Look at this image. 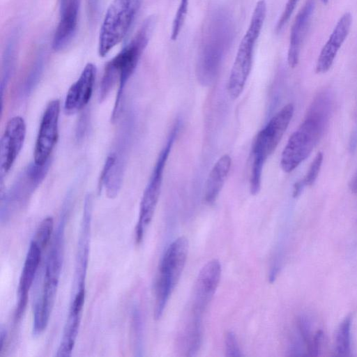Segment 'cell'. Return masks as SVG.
Here are the masks:
<instances>
[{"instance_id":"cell-1","label":"cell","mask_w":357,"mask_h":357,"mask_svg":"<svg viewBox=\"0 0 357 357\" xmlns=\"http://www.w3.org/2000/svg\"><path fill=\"white\" fill-rule=\"evenodd\" d=\"M331 108L332 100L328 92H321L314 99L303 121L290 136L282 153L280 166L284 172H292L310 155L328 125Z\"/></svg>"},{"instance_id":"cell-2","label":"cell","mask_w":357,"mask_h":357,"mask_svg":"<svg viewBox=\"0 0 357 357\" xmlns=\"http://www.w3.org/2000/svg\"><path fill=\"white\" fill-rule=\"evenodd\" d=\"M154 24L155 20L153 17L148 18L132 40L107 63L105 68L98 93L100 102L107 98L114 84L119 81V88L111 117L112 122L116 121L120 116L126 86L148 44Z\"/></svg>"},{"instance_id":"cell-3","label":"cell","mask_w":357,"mask_h":357,"mask_svg":"<svg viewBox=\"0 0 357 357\" xmlns=\"http://www.w3.org/2000/svg\"><path fill=\"white\" fill-rule=\"evenodd\" d=\"M70 203L64 202L46 259L43 287L33 310L32 330L35 336L40 335L47 328L54 307L63 261L65 230Z\"/></svg>"},{"instance_id":"cell-4","label":"cell","mask_w":357,"mask_h":357,"mask_svg":"<svg viewBox=\"0 0 357 357\" xmlns=\"http://www.w3.org/2000/svg\"><path fill=\"white\" fill-rule=\"evenodd\" d=\"M234 33L230 13L222 7L211 10L204 24L199 47L197 71L202 79L209 80L217 73L232 44Z\"/></svg>"},{"instance_id":"cell-5","label":"cell","mask_w":357,"mask_h":357,"mask_svg":"<svg viewBox=\"0 0 357 357\" xmlns=\"http://www.w3.org/2000/svg\"><path fill=\"white\" fill-rule=\"evenodd\" d=\"M266 15V3L259 0L253 10L250 24L243 37L229 77L227 91L231 99L242 93L249 76L254 49L262 29Z\"/></svg>"},{"instance_id":"cell-6","label":"cell","mask_w":357,"mask_h":357,"mask_svg":"<svg viewBox=\"0 0 357 357\" xmlns=\"http://www.w3.org/2000/svg\"><path fill=\"white\" fill-rule=\"evenodd\" d=\"M188 252V239L181 236L169 245L162 258L155 284L153 313L156 320L162 316L168 300L180 279Z\"/></svg>"},{"instance_id":"cell-7","label":"cell","mask_w":357,"mask_h":357,"mask_svg":"<svg viewBox=\"0 0 357 357\" xmlns=\"http://www.w3.org/2000/svg\"><path fill=\"white\" fill-rule=\"evenodd\" d=\"M50 160L43 165L30 164L17 176L10 188L1 195L0 218L2 224L7 222L17 211L28 203L35 190L45 178Z\"/></svg>"},{"instance_id":"cell-8","label":"cell","mask_w":357,"mask_h":357,"mask_svg":"<svg viewBox=\"0 0 357 357\" xmlns=\"http://www.w3.org/2000/svg\"><path fill=\"white\" fill-rule=\"evenodd\" d=\"M141 0H114L109 6L100 31L98 53L105 56L128 31Z\"/></svg>"},{"instance_id":"cell-9","label":"cell","mask_w":357,"mask_h":357,"mask_svg":"<svg viewBox=\"0 0 357 357\" xmlns=\"http://www.w3.org/2000/svg\"><path fill=\"white\" fill-rule=\"evenodd\" d=\"M177 128H174L167 142L160 153L151 177L144 191L140 203L138 221L135 227V239L137 243L142 241L144 232L153 218L160 194L163 172L171 151Z\"/></svg>"},{"instance_id":"cell-10","label":"cell","mask_w":357,"mask_h":357,"mask_svg":"<svg viewBox=\"0 0 357 357\" xmlns=\"http://www.w3.org/2000/svg\"><path fill=\"white\" fill-rule=\"evenodd\" d=\"M131 114H128L122 123L114 153V162L107 158L98 181V190L105 189L107 196L115 198L121 187L126 164L128 151L130 146L132 121Z\"/></svg>"},{"instance_id":"cell-11","label":"cell","mask_w":357,"mask_h":357,"mask_svg":"<svg viewBox=\"0 0 357 357\" xmlns=\"http://www.w3.org/2000/svg\"><path fill=\"white\" fill-rule=\"evenodd\" d=\"M59 113L60 102L53 100L43 114L33 153L34 162L38 165H43L50 160L59 137Z\"/></svg>"},{"instance_id":"cell-12","label":"cell","mask_w":357,"mask_h":357,"mask_svg":"<svg viewBox=\"0 0 357 357\" xmlns=\"http://www.w3.org/2000/svg\"><path fill=\"white\" fill-rule=\"evenodd\" d=\"M221 265L218 259L208 261L200 270L195 282L192 303V314L202 317L220 280Z\"/></svg>"},{"instance_id":"cell-13","label":"cell","mask_w":357,"mask_h":357,"mask_svg":"<svg viewBox=\"0 0 357 357\" xmlns=\"http://www.w3.org/2000/svg\"><path fill=\"white\" fill-rule=\"evenodd\" d=\"M26 123L21 116H14L7 123L2 135L0 146V172L1 179L6 175L24 144Z\"/></svg>"},{"instance_id":"cell-14","label":"cell","mask_w":357,"mask_h":357,"mask_svg":"<svg viewBox=\"0 0 357 357\" xmlns=\"http://www.w3.org/2000/svg\"><path fill=\"white\" fill-rule=\"evenodd\" d=\"M96 69L87 63L77 80L69 88L64 101V111L73 114L84 109L89 103L93 91Z\"/></svg>"},{"instance_id":"cell-15","label":"cell","mask_w":357,"mask_h":357,"mask_svg":"<svg viewBox=\"0 0 357 357\" xmlns=\"http://www.w3.org/2000/svg\"><path fill=\"white\" fill-rule=\"evenodd\" d=\"M43 250L35 240H31L19 281L18 300L15 315L16 320L22 317L26 310L29 292L38 269Z\"/></svg>"},{"instance_id":"cell-16","label":"cell","mask_w":357,"mask_h":357,"mask_svg":"<svg viewBox=\"0 0 357 357\" xmlns=\"http://www.w3.org/2000/svg\"><path fill=\"white\" fill-rule=\"evenodd\" d=\"M351 23L352 16L349 13H344L340 18L319 55L315 69L317 73H324L331 68L340 48L349 34Z\"/></svg>"},{"instance_id":"cell-17","label":"cell","mask_w":357,"mask_h":357,"mask_svg":"<svg viewBox=\"0 0 357 357\" xmlns=\"http://www.w3.org/2000/svg\"><path fill=\"white\" fill-rule=\"evenodd\" d=\"M294 105L287 104L278 112L257 135L267 156H270L277 148L294 114Z\"/></svg>"},{"instance_id":"cell-18","label":"cell","mask_w":357,"mask_h":357,"mask_svg":"<svg viewBox=\"0 0 357 357\" xmlns=\"http://www.w3.org/2000/svg\"><path fill=\"white\" fill-rule=\"evenodd\" d=\"M314 6V0H307L295 18L292 25L287 61L291 68L297 66L301 46L307 30Z\"/></svg>"},{"instance_id":"cell-19","label":"cell","mask_w":357,"mask_h":357,"mask_svg":"<svg viewBox=\"0 0 357 357\" xmlns=\"http://www.w3.org/2000/svg\"><path fill=\"white\" fill-rule=\"evenodd\" d=\"M79 8V0H70L60 9V21L52 42L54 50L63 49L72 40L77 29Z\"/></svg>"},{"instance_id":"cell-20","label":"cell","mask_w":357,"mask_h":357,"mask_svg":"<svg viewBox=\"0 0 357 357\" xmlns=\"http://www.w3.org/2000/svg\"><path fill=\"white\" fill-rule=\"evenodd\" d=\"M231 165V159L227 154L214 164L205 185L204 199L206 203L211 204L216 200L229 173Z\"/></svg>"},{"instance_id":"cell-21","label":"cell","mask_w":357,"mask_h":357,"mask_svg":"<svg viewBox=\"0 0 357 357\" xmlns=\"http://www.w3.org/2000/svg\"><path fill=\"white\" fill-rule=\"evenodd\" d=\"M16 38L11 37L3 53L0 83L1 102L3 107L4 93L13 75L16 63Z\"/></svg>"},{"instance_id":"cell-22","label":"cell","mask_w":357,"mask_h":357,"mask_svg":"<svg viewBox=\"0 0 357 357\" xmlns=\"http://www.w3.org/2000/svg\"><path fill=\"white\" fill-rule=\"evenodd\" d=\"M267 158L262 145L255 139L252 147V164L250 176L252 195H256L260 190L262 169Z\"/></svg>"},{"instance_id":"cell-23","label":"cell","mask_w":357,"mask_h":357,"mask_svg":"<svg viewBox=\"0 0 357 357\" xmlns=\"http://www.w3.org/2000/svg\"><path fill=\"white\" fill-rule=\"evenodd\" d=\"M351 317L347 316L340 323L335 336V352L340 356H349L351 353Z\"/></svg>"},{"instance_id":"cell-24","label":"cell","mask_w":357,"mask_h":357,"mask_svg":"<svg viewBox=\"0 0 357 357\" xmlns=\"http://www.w3.org/2000/svg\"><path fill=\"white\" fill-rule=\"evenodd\" d=\"M44 67L43 55H40L30 70L22 88V94L29 96L38 84Z\"/></svg>"},{"instance_id":"cell-25","label":"cell","mask_w":357,"mask_h":357,"mask_svg":"<svg viewBox=\"0 0 357 357\" xmlns=\"http://www.w3.org/2000/svg\"><path fill=\"white\" fill-rule=\"evenodd\" d=\"M53 218L47 216L40 223L33 239L44 249L50 241V238L53 234Z\"/></svg>"},{"instance_id":"cell-26","label":"cell","mask_w":357,"mask_h":357,"mask_svg":"<svg viewBox=\"0 0 357 357\" xmlns=\"http://www.w3.org/2000/svg\"><path fill=\"white\" fill-rule=\"evenodd\" d=\"M189 1L190 0H180L172 26L171 38L172 40L177 38L182 29L188 13Z\"/></svg>"},{"instance_id":"cell-27","label":"cell","mask_w":357,"mask_h":357,"mask_svg":"<svg viewBox=\"0 0 357 357\" xmlns=\"http://www.w3.org/2000/svg\"><path fill=\"white\" fill-rule=\"evenodd\" d=\"M132 335L136 351H141L142 337V322L137 307H135L132 314Z\"/></svg>"},{"instance_id":"cell-28","label":"cell","mask_w":357,"mask_h":357,"mask_svg":"<svg viewBox=\"0 0 357 357\" xmlns=\"http://www.w3.org/2000/svg\"><path fill=\"white\" fill-rule=\"evenodd\" d=\"M323 161V154L319 152L312 162L307 174L303 180V185H312L317 179Z\"/></svg>"},{"instance_id":"cell-29","label":"cell","mask_w":357,"mask_h":357,"mask_svg":"<svg viewBox=\"0 0 357 357\" xmlns=\"http://www.w3.org/2000/svg\"><path fill=\"white\" fill-rule=\"evenodd\" d=\"M225 351L226 356H242L236 337L235 334L229 331L225 337Z\"/></svg>"},{"instance_id":"cell-30","label":"cell","mask_w":357,"mask_h":357,"mask_svg":"<svg viewBox=\"0 0 357 357\" xmlns=\"http://www.w3.org/2000/svg\"><path fill=\"white\" fill-rule=\"evenodd\" d=\"M299 0H287L282 15L277 23V31H281L291 17Z\"/></svg>"},{"instance_id":"cell-31","label":"cell","mask_w":357,"mask_h":357,"mask_svg":"<svg viewBox=\"0 0 357 357\" xmlns=\"http://www.w3.org/2000/svg\"><path fill=\"white\" fill-rule=\"evenodd\" d=\"M88 120L87 113L83 114L79 119L75 131V137L77 142L81 141L84 137L88 128Z\"/></svg>"},{"instance_id":"cell-32","label":"cell","mask_w":357,"mask_h":357,"mask_svg":"<svg viewBox=\"0 0 357 357\" xmlns=\"http://www.w3.org/2000/svg\"><path fill=\"white\" fill-rule=\"evenodd\" d=\"M6 335H7V333H6V329L4 328H3L2 326H1V330H0V355L3 351V347L5 344V342L6 340Z\"/></svg>"},{"instance_id":"cell-33","label":"cell","mask_w":357,"mask_h":357,"mask_svg":"<svg viewBox=\"0 0 357 357\" xmlns=\"http://www.w3.org/2000/svg\"><path fill=\"white\" fill-rule=\"evenodd\" d=\"M349 185L351 191L357 194V172L351 178Z\"/></svg>"},{"instance_id":"cell-34","label":"cell","mask_w":357,"mask_h":357,"mask_svg":"<svg viewBox=\"0 0 357 357\" xmlns=\"http://www.w3.org/2000/svg\"><path fill=\"white\" fill-rule=\"evenodd\" d=\"M70 0H60V9L66 6Z\"/></svg>"}]
</instances>
